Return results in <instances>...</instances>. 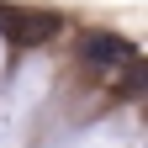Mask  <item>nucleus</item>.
<instances>
[{
	"label": "nucleus",
	"mask_w": 148,
	"mask_h": 148,
	"mask_svg": "<svg viewBox=\"0 0 148 148\" xmlns=\"http://www.w3.org/2000/svg\"><path fill=\"white\" fill-rule=\"evenodd\" d=\"M132 58H138V48L127 37H116V32H85L79 37V69L90 79H101V85H111L122 74V64H132Z\"/></svg>",
	"instance_id": "obj_1"
},
{
	"label": "nucleus",
	"mask_w": 148,
	"mask_h": 148,
	"mask_svg": "<svg viewBox=\"0 0 148 148\" xmlns=\"http://www.w3.org/2000/svg\"><path fill=\"white\" fill-rule=\"evenodd\" d=\"M0 32L16 48H42L64 32V16L58 11H0Z\"/></svg>",
	"instance_id": "obj_2"
}]
</instances>
